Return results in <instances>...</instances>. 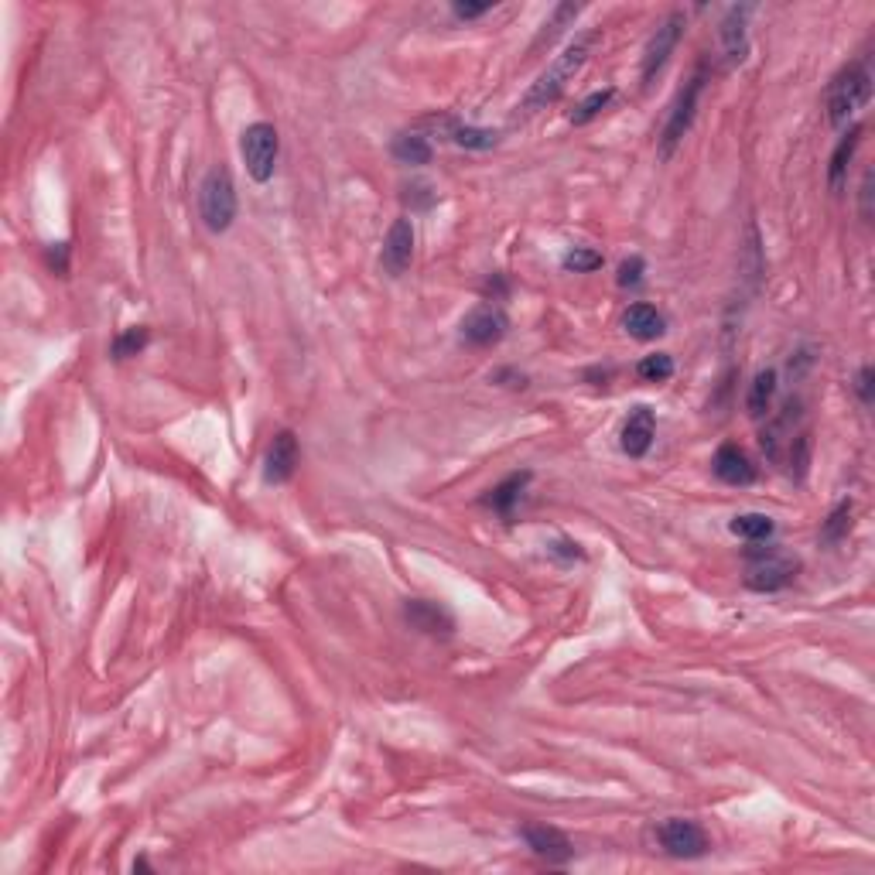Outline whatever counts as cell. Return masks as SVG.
I'll return each instance as SVG.
<instances>
[{
  "label": "cell",
  "mask_w": 875,
  "mask_h": 875,
  "mask_svg": "<svg viewBox=\"0 0 875 875\" xmlns=\"http://www.w3.org/2000/svg\"><path fill=\"white\" fill-rule=\"evenodd\" d=\"M599 38H602L599 31H585V35L571 38V42L564 45V52L551 65H547V69L541 72V79H537V83L530 86V93L523 96V110L534 113V110H541V106L558 100L564 89H568L571 79L585 69L588 55H592V48H595Z\"/></svg>",
  "instance_id": "obj_1"
},
{
  "label": "cell",
  "mask_w": 875,
  "mask_h": 875,
  "mask_svg": "<svg viewBox=\"0 0 875 875\" xmlns=\"http://www.w3.org/2000/svg\"><path fill=\"white\" fill-rule=\"evenodd\" d=\"M872 100V72L865 62H852L838 72L828 83L824 93V110H828L831 127H845L855 117V110H862Z\"/></svg>",
  "instance_id": "obj_2"
},
{
  "label": "cell",
  "mask_w": 875,
  "mask_h": 875,
  "mask_svg": "<svg viewBox=\"0 0 875 875\" xmlns=\"http://www.w3.org/2000/svg\"><path fill=\"white\" fill-rule=\"evenodd\" d=\"M199 212L202 223L209 226L212 233H226L236 219V188L233 178L226 168H212L206 178H202L199 188Z\"/></svg>",
  "instance_id": "obj_3"
},
{
  "label": "cell",
  "mask_w": 875,
  "mask_h": 875,
  "mask_svg": "<svg viewBox=\"0 0 875 875\" xmlns=\"http://www.w3.org/2000/svg\"><path fill=\"white\" fill-rule=\"evenodd\" d=\"M749 568H746V588L752 592H780L787 588L800 571V561L790 558V554L776 551V547H756V551L746 554Z\"/></svg>",
  "instance_id": "obj_4"
},
{
  "label": "cell",
  "mask_w": 875,
  "mask_h": 875,
  "mask_svg": "<svg viewBox=\"0 0 875 875\" xmlns=\"http://www.w3.org/2000/svg\"><path fill=\"white\" fill-rule=\"evenodd\" d=\"M701 89H705V65L684 83V89L677 93L674 106H670V117L664 130H660V158L670 161L677 151V144L688 137V130L694 124V113H698V100H701Z\"/></svg>",
  "instance_id": "obj_5"
},
{
  "label": "cell",
  "mask_w": 875,
  "mask_h": 875,
  "mask_svg": "<svg viewBox=\"0 0 875 875\" xmlns=\"http://www.w3.org/2000/svg\"><path fill=\"white\" fill-rule=\"evenodd\" d=\"M240 154L243 165H247L253 182H271L274 168H277V154H281V141H277V130L267 120H257L243 130L240 137Z\"/></svg>",
  "instance_id": "obj_6"
},
{
  "label": "cell",
  "mask_w": 875,
  "mask_h": 875,
  "mask_svg": "<svg viewBox=\"0 0 875 875\" xmlns=\"http://www.w3.org/2000/svg\"><path fill=\"white\" fill-rule=\"evenodd\" d=\"M684 24H688V21H684V11L667 14V18L657 24V31H653L650 42H646V48H643V69H640L643 86H650L653 79L664 72L667 59L674 55V48H677V42H681V35H684Z\"/></svg>",
  "instance_id": "obj_7"
},
{
  "label": "cell",
  "mask_w": 875,
  "mask_h": 875,
  "mask_svg": "<svg viewBox=\"0 0 875 875\" xmlns=\"http://www.w3.org/2000/svg\"><path fill=\"white\" fill-rule=\"evenodd\" d=\"M657 838L664 845V852L674 858H701L708 852L705 828L698 821H688V817H667L657 828Z\"/></svg>",
  "instance_id": "obj_8"
},
{
  "label": "cell",
  "mask_w": 875,
  "mask_h": 875,
  "mask_svg": "<svg viewBox=\"0 0 875 875\" xmlns=\"http://www.w3.org/2000/svg\"><path fill=\"white\" fill-rule=\"evenodd\" d=\"M506 329H510V318H506L500 305H479L462 318L459 335H462L465 346L482 349V346H496V342L506 335Z\"/></svg>",
  "instance_id": "obj_9"
},
{
  "label": "cell",
  "mask_w": 875,
  "mask_h": 875,
  "mask_svg": "<svg viewBox=\"0 0 875 875\" xmlns=\"http://www.w3.org/2000/svg\"><path fill=\"white\" fill-rule=\"evenodd\" d=\"M520 838L527 841L530 852L551 865H568L575 858L571 838L561 828H551V824H527V828H520Z\"/></svg>",
  "instance_id": "obj_10"
},
{
  "label": "cell",
  "mask_w": 875,
  "mask_h": 875,
  "mask_svg": "<svg viewBox=\"0 0 875 875\" xmlns=\"http://www.w3.org/2000/svg\"><path fill=\"white\" fill-rule=\"evenodd\" d=\"M411 260H414V223L407 216H400L387 230V240H383L380 267L390 277H400L407 267H411Z\"/></svg>",
  "instance_id": "obj_11"
},
{
  "label": "cell",
  "mask_w": 875,
  "mask_h": 875,
  "mask_svg": "<svg viewBox=\"0 0 875 875\" xmlns=\"http://www.w3.org/2000/svg\"><path fill=\"white\" fill-rule=\"evenodd\" d=\"M752 14L749 4L742 7H729L722 18V28H718V45H722V69H735V65L746 62L749 42H746V18Z\"/></svg>",
  "instance_id": "obj_12"
},
{
  "label": "cell",
  "mask_w": 875,
  "mask_h": 875,
  "mask_svg": "<svg viewBox=\"0 0 875 875\" xmlns=\"http://www.w3.org/2000/svg\"><path fill=\"white\" fill-rule=\"evenodd\" d=\"M404 619L428 636H452V629H455L452 612H448L441 602H431V599H411L404 605Z\"/></svg>",
  "instance_id": "obj_13"
},
{
  "label": "cell",
  "mask_w": 875,
  "mask_h": 875,
  "mask_svg": "<svg viewBox=\"0 0 875 875\" xmlns=\"http://www.w3.org/2000/svg\"><path fill=\"white\" fill-rule=\"evenodd\" d=\"M653 435H657V417H653V411L646 404L633 407L623 424V452L629 455V459H643L646 452H650L653 445Z\"/></svg>",
  "instance_id": "obj_14"
},
{
  "label": "cell",
  "mask_w": 875,
  "mask_h": 875,
  "mask_svg": "<svg viewBox=\"0 0 875 875\" xmlns=\"http://www.w3.org/2000/svg\"><path fill=\"white\" fill-rule=\"evenodd\" d=\"M294 465H298V438L291 431H277L271 448H267V462H264V479L281 486L294 476Z\"/></svg>",
  "instance_id": "obj_15"
},
{
  "label": "cell",
  "mask_w": 875,
  "mask_h": 875,
  "mask_svg": "<svg viewBox=\"0 0 875 875\" xmlns=\"http://www.w3.org/2000/svg\"><path fill=\"white\" fill-rule=\"evenodd\" d=\"M711 472L725 482V486H749L756 482V465L739 445H722L711 459Z\"/></svg>",
  "instance_id": "obj_16"
},
{
  "label": "cell",
  "mask_w": 875,
  "mask_h": 875,
  "mask_svg": "<svg viewBox=\"0 0 875 875\" xmlns=\"http://www.w3.org/2000/svg\"><path fill=\"white\" fill-rule=\"evenodd\" d=\"M623 329L633 335V339L653 342L667 332V318L660 315L653 305H646V301H636V305H629L623 312Z\"/></svg>",
  "instance_id": "obj_17"
},
{
  "label": "cell",
  "mask_w": 875,
  "mask_h": 875,
  "mask_svg": "<svg viewBox=\"0 0 875 875\" xmlns=\"http://www.w3.org/2000/svg\"><path fill=\"white\" fill-rule=\"evenodd\" d=\"M530 472H510L503 482H496L493 489H489L486 496H482V506H489V510H496L500 517H513V506H517V500L523 496V489L530 486Z\"/></svg>",
  "instance_id": "obj_18"
},
{
  "label": "cell",
  "mask_w": 875,
  "mask_h": 875,
  "mask_svg": "<svg viewBox=\"0 0 875 875\" xmlns=\"http://www.w3.org/2000/svg\"><path fill=\"white\" fill-rule=\"evenodd\" d=\"M390 154H394L400 165L417 168V165H428L435 151H431L428 137H424L421 130H400L394 141H390Z\"/></svg>",
  "instance_id": "obj_19"
},
{
  "label": "cell",
  "mask_w": 875,
  "mask_h": 875,
  "mask_svg": "<svg viewBox=\"0 0 875 875\" xmlns=\"http://www.w3.org/2000/svg\"><path fill=\"white\" fill-rule=\"evenodd\" d=\"M858 144H862V127L855 124L845 137H841L838 147H834V154H831V165H828V185H831V192H841V188H845V175H848V165H852Z\"/></svg>",
  "instance_id": "obj_20"
},
{
  "label": "cell",
  "mask_w": 875,
  "mask_h": 875,
  "mask_svg": "<svg viewBox=\"0 0 875 875\" xmlns=\"http://www.w3.org/2000/svg\"><path fill=\"white\" fill-rule=\"evenodd\" d=\"M441 127L448 130V137H452L459 147H469V151H489V147L500 144V134L496 130H486V127H465V124H455V120L441 117L438 120Z\"/></svg>",
  "instance_id": "obj_21"
},
{
  "label": "cell",
  "mask_w": 875,
  "mask_h": 875,
  "mask_svg": "<svg viewBox=\"0 0 875 875\" xmlns=\"http://www.w3.org/2000/svg\"><path fill=\"white\" fill-rule=\"evenodd\" d=\"M729 530L735 537H742V541H770V537L776 534V523L773 517H766V513H739V517H732Z\"/></svg>",
  "instance_id": "obj_22"
},
{
  "label": "cell",
  "mask_w": 875,
  "mask_h": 875,
  "mask_svg": "<svg viewBox=\"0 0 875 875\" xmlns=\"http://www.w3.org/2000/svg\"><path fill=\"white\" fill-rule=\"evenodd\" d=\"M773 397H776V370H759L756 380L749 383V397H746L749 414L766 417L773 407Z\"/></svg>",
  "instance_id": "obj_23"
},
{
  "label": "cell",
  "mask_w": 875,
  "mask_h": 875,
  "mask_svg": "<svg viewBox=\"0 0 875 875\" xmlns=\"http://www.w3.org/2000/svg\"><path fill=\"white\" fill-rule=\"evenodd\" d=\"M848 530H852V500H841L834 510L828 513V520H824L821 527V541L824 544H841L848 537Z\"/></svg>",
  "instance_id": "obj_24"
},
{
  "label": "cell",
  "mask_w": 875,
  "mask_h": 875,
  "mask_svg": "<svg viewBox=\"0 0 875 875\" xmlns=\"http://www.w3.org/2000/svg\"><path fill=\"white\" fill-rule=\"evenodd\" d=\"M612 100H616V89L612 86H605V89H599V93H592V96H585L582 103L575 106V110H571V124L575 127H585V124H592L595 117H599V113L605 110V106H609Z\"/></svg>",
  "instance_id": "obj_25"
},
{
  "label": "cell",
  "mask_w": 875,
  "mask_h": 875,
  "mask_svg": "<svg viewBox=\"0 0 875 875\" xmlns=\"http://www.w3.org/2000/svg\"><path fill=\"white\" fill-rule=\"evenodd\" d=\"M147 342H151V332H147L144 325H134V329H124L117 339H113L110 353H113V359H130V356L144 353Z\"/></svg>",
  "instance_id": "obj_26"
},
{
  "label": "cell",
  "mask_w": 875,
  "mask_h": 875,
  "mask_svg": "<svg viewBox=\"0 0 875 875\" xmlns=\"http://www.w3.org/2000/svg\"><path fill=\"white\" fill-rule=\"evenodd\" d=\"M636 376H640L643 383H664L674 376V359H670L667 353L643 356L640 363H636Z\"/></svg>",
  "instance_id": "obj_27"
},
{
  "label": "cell",
  "mask_w": 875,
  "mask_h": 875,
  "mask_svg": "<svg viewBox=\"0 0 875 875\" xmlns=\"http://www.w3.org/2000/svg\"><path fill=\"white\" fill-rule=\"evenodd\" d=\"M561 267L564 271H575V274H592L602 267V253L592 250V247H571L561 257Z\"/></svg>",
  "instance_id": "obj_28"
},
{
  "label": "cell",
  "mask_w": 875,
  "mask_h": 875,
  "mask_svg": "<svg viewBox=\"0 0 875 875\" xmlns=\"http://www.w3.org/2000/svg\"><path fill=\"white\" fill-rule=\"evenodd\" d=\"M578 14H582V7H578V4H561V7H554V18L544 24V31H541V35H537L534 48H541L544 42H554V38H558L561 31H564V24L575 21Z\"/></svg>",
  "instance_id": "obj_29"
},
{
  "label": "cell",
  "mask_w": 875,
  "mask_h": 875,
  "mask_svg": "<svg viewBox=\"0 0 875 875\" xmlns=\"http://www.w3.org/2000/svg\"><path fill=\"white\" fill-rule=\"evenodd\" d=\"M643 271H646L643 257H629V260H623V264H619L616 284H619V288H636V284L643 281Z\"/></svg>",
  "instance_id": "obj_30"
},
{
  "label": "cell",
  "mask_w": 875,
  "mask_h": 875,
  "mask_svg": "<svg viewBox=\"0 0 875 875\" xmlns=\"http://www.w3.org/2000/svg\"><path fill=\"white\" fill-rule=\"evenodd\" d=\"M45 264L52 274L65 277L69 274V243H52V247L45 250Z\"/></svg>",
  "instance_id": "obj_31"
},
{
  "label": "cell",
  "mask_w": 875,
  "mask_h": 875,
  "mask_svg": "<svg viewBox=\"0 0 875 875\" xmlns=\"http://www.w3.org/2000/svg\"><path fill=\"white\" fill-rule=\"evenodd\" d=\"M872 380H875L872 366H862V370H858V376H855V390H858V397H862L865 407L872 404Z\"/></svg>",
  "instance_id": "obj_32"
},
{
  "label": "cell",
  "mask_w": 875,
  "mask_h": 875,
  "mask_svg": "<svg viewBox=\"0 0 875 875\" xmlns=\"http://www.w3.org/2000/svg\"><path fill=\"white\" fill-rule=\"evenodd\" d=\"M489 7H493V4H462V0H455V4H452V14H455V18H459V21H476V18H482V14L489 11Z\"/></svg>",
  "instance_id": "obj_33"
},
{
  "label": "cell",
  "mask_w": 875,
  "mask_h": 875,
  "mask_svg": "<svg viewBox=\"0 0 875 875\" xmlns=\"http://www.w3.org/2000/svg\"><path fill=\"white\" fill-rule=\"evenodd\" d=\"M551 554H554V558H564V561H582L585 558V551L575 541H554Z\"/></svg>",
  "instance_id": "obj_34"
},
{
  "label": "cell",
  "mask_w": 875,
  "mask_h": 875,
  "mask_svg": "<svg viewBox=\"0 0 875 875\" xmlns=\"http://www.w3.org/2000/svg\"><path fill=\"white\" fill-rule=\"evenodd\" d=\"M862 216L865 219L872 216V171H865L862 178Z\"/></svg>",
  "instance_id": "obj_35"
},
{
  "label": "cell",
  "mask_w": 875,
  "mask_h": 875,
  "mask_svg": "<svg viewBox=\"0 0 875 875\" xmlns=\"http://www.w3.org/2000/svg\"><path fill=\"white\" fill-rule=\"evenodd\" d=\"M486 294H493V301L503 298V294H506V281H503V277H493V281L486 284Z\"/></svg>",
  "instance_id": "obj_36"
}]
</instances>
